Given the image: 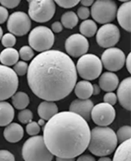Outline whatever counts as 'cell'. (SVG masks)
<instances>
[{
  "instance_id": "16",
  "label": "cell",
  "mask_w": 131,
  "mask_h": 161,
  "mask_svg": "<svg viewBox=\"0 0 131 161\" xmlns=\"http://www.w3.org/2000/svg\"><path fill=\"white\" fill-rule=\"evenodd\" d=\"M130 90H131V77L123 79L120 82V84H118V86H117L116 97L119 101V104L127 111L131 110Z\"/></svg>"
},
{
  "instance_id": "39",
  "label": "cell",
  "mask_w": 131,
  "mask_h": 161,
  "mask_svg": "<svg viewBox=\"0 0 131 161\" xmlns=\"http://www.w3.org/2000/svg\"><path fill=\"white\" fill-rule=\"evenodd\" d=\"M9 14H8V10H7L5 7L0 6V24H3L5 21L8 19Z\"/></svg>"
},
{
  "instance_id": "3",
  "label": "cell",
  "mask_w": 131,
  "mask_h": 161,
  "mask_svg": "<svg viewBox=\"0 0 131 161\" xmlns=\"http://www.w3.org/2000/svg\"><path fill=\"white\" fill-rule=\"evenodd\" d=\"M115 132L107 127H96L91 130L88 149L96 156H107L117 147Z\"/></svg>"
},
{
  "instance_id": "28",
  "label": "cell",
  "mask_w": 131,
  "mask_h": 161,
  "mask_svg": "<svg viewBox=\"0 0 131 161\" xmlns=\"http://www.w3.org/2000/svg\"><path fill=\"white\" fill-rule=\"evenodd\" d=\"M116 137L117 142L120 143L127 141V139H131V127L130 125H123L116 132Z\"/></svg>"
},
{
  "instance_id": "36",
  "label": "cell",
  "mask_w": 131,
  "mask_h": 161,
  "mask_svg": "<svg viewBox=\"0 0 131 161\" xmlns=\"http://www.w3.org/2000/svg\"><path fill=\"white\" fill-rule=\"evenodd\" d=\"M20 2H21V0H0V4H1V6L5 7L6 9L16 8L20 4Z\"/></svg>"
},
{
  "instance_id": "47",
  "label": "cell",
  "mask_w": 131,
  "mask_h": 161,
  "mask_svg": "<svg viewBox=\"0 0 131 161\" xmlns=\"http://www.w3.org/2000/svg\"><path fill=\"white\" fill-rule=\"evenodd\" d=\"M38 124H39V125H45V120H43V119H40Z\"/></svg>"
},
{
  "instance_id": "2",
  "label": "cell",
  "mask_w": 131,
  "mask_h": 161,
  "mask_svg": "<svg viewBox=\"0 0 131 161\" xmlns=\"http://www.w3.org/2000/svg\"><path fill=\"white\" fill-rule=\"evenodd\" d=\"M91 130L82 117L73 112H60L44 127V141L51 154L75 158L84 152L90 142Z\"/></svg>"
},
{
  "instance_id": "18",
  "label": "cell",
  "mask_w": 131,
  "mask_h": 161,
  "mask_svg": "<svg viewBox=\"0 0 131 161\" xmlns=\"http://www.w3.org/2000/svg\"><path fill=\"white\" fill-rule=\"evenodd\" d=\"M130 11H131V2H123L116 11V17L119 25L123 30L127 32L131 31V22H130Z\"/></svg>"
},
{
  "instance_id": "22",
  "label": "cell",
  "mask_w": 131,
  "mask_h": 161,
  "mask_svg": "<svg viewBox=\"0 0 131 161\" xmlns=\"http://www.w3.org/2000/svg\"><path fill=\"white\" fill-rule=\"evenodd\" d=\"M73 90L75 91V95L79 99H89L93 95V84L88 80L79 81L75 84Z\"/></svg>"
},
{
  "instance_id": "4",
  "label": "cell",
  "mask_w": 131,
  "mask_h": 161,
  "mask_svg": "<svg viewBox=\"0 0 131 161\" xmlns=\"http://www.w3.org/2000/svg\"><path fill=\"white\" fill-rule=\"evenodd\" d=\"M22 156L25 161H51L53 158L41 136L27 139L22 148Z\"/></svg>"
},
{
  "instance_id": "6",
  "label": "cell",
  "mask_w": 131,
  "mask_h": 161,
  "mask_svg": "<svg viewBox=\"0 0 131 161\" xmlns=\"http://www.w3.org/2000/svg\"><path fill=\"white\" fill-rule=\"evenodd\" d=\"M29 45L34 51L43 53L50 51L54 44V35L50 28L38 26L29 35Z\"/></svg>"
},
{
  "instance_id": "44",
  "label": "cell",
  "mask_w": 131,
  "mask_h": 161,
  "mask_svg": "<svg viewBox=\"0 0 131 161\" xmlns=\"http://www.w3.org/2000/svg\"><path fill=\"white\" fill-rule=\"evenodd\" d=\"M101 92V88L98 84H94L93 85V95H99Z\"/></svg>"
},
{
  "instance_id": "43",
  "label": "cell",
  "mask_w": 131,
  "mask_h": 161,
  "mask_svg": "<svg viewBox=\"0 0 131 161\" xmlns=\"http://www.w3.org/2000/svg\"><path fill=\"white\" fill-rule=\"evenodd\" d=\"M80 3L82 4V6H92V4L94 3V0H80Z\"/></svg>"
},
{
  "instance_id": "25",
  "label": "cell",
  "mask_w": 131,
  "mask_h": 161,
  "mask_svg": "<svg viewBox=\"0 0 131 161\" xmlns=\"http://www.w3.org/2000/svg\"><path fill=\"white\" fill-rule=\"evenodd\" d=\"M12 104L17 110H24L30 104V98L25 92H17L12 96Z\"/></svg>"
},
{
  "instance_id": "15",
  "label": "cell",
  "mask_w": 131,
  "mask_h": 161,
  "mask_svg": "<svg viewBox=\"0 0 131 161\" xmlns=\"http://www.w3.org/2000/svg\"><path fill=\"white\" fill-rule=\"evenodd\" d=\"M94 107V103L90 99H77L74 100L69 107V111L79 115L85 121H89L91 119V111Z\"/></svg>"
},
{
  "instance_id": "35",
  "label": "cell",
  "mask_w": 131,
  "mask_h": 161,
  "mask_svg": "<svg viewBox=\"0 0 131 161\" xmlns=\"http://www.w3.org/2000/svg\"><path fill=\"white\" fill-rule=\"evenodd\" d=\"M77 17L78 19H82L83 21L84 20H87L89 17H90V9L88 7H85V6H82L80 8H78L77 10Z\"/></svg>"
},
{
  "instance_id": "23",
  "label": "cell",
  "mask_w": 131,
  "mask_h": 161,
  "mask_svg": "<svg viewBox=\"0 0 131 161\" xmlns=\"http://www.w3.org/2000/svg\"><path fill=\"white\" fill-rule=\"evenodd\" d=\"M0 61L5 66H12L19 61V52L13 47H7L0 53Z\"/></svg>"
},
{
  "instance_id": "48",
  "label": "cell",
  "mask_w": 131,
  "mask_h": 161,
  "mask_svg": "<svg viewBox=\"0 0 131 161\" xmlns=\"http://www.w3.org/2000/svg\"><path fill=\"white\" fill-rule=\"evenodd\" d=\"M3 36V31H2V28L0 27V41H1V38Z\"/></svg>"
},
{
  "instance_id": "49",
  "label": "cell",
  "mask_w": 131,
  "mask_h": 161,
  "mask_svg": "<svg viewBox=\"0 0 131 161\" xmlns=\"http://www.w3.org/2000/svg\"><path fill=\"white\" fill-rule=\"evenodd\" d=\"M121 2H127V1H130V0H119Z\"/></svg>"
},
{
  "instance_id": "45",
  "label": "cell",
  "mask_w": 131,
  "mask_h": 161,
  "mask_svg": "<svg viewBox=\"0 0 131 161\" xmlns=\"http://www.w3.org/2000/svg\"><path fill=\"white\" fill-rule=\"evenodd\" d=\"M56 161H75V158H61V157H56Z\"/></svg>"
},
{
  "instance_id": "31",
  "label": "cell",
  "mask_w": 131,
  "mask_h": 161,
  "mask_svg": "<svg viewBox=\"0 0 131 161\" xmlns=\"http://www.w3.org/2000/svg\"><path fill=\"white\" fill-rule=\"evenodd\" d=\"M1 43H2V46L5 48H7V47H13L14 46L16 45V38L11 33L5 34L4 36H2V38H1Z\"/></svg>"
},
{
  "instance_id": "29",
  "label": "cell",
  "mask_w": 131,
  "mask_h": 161,
  "mask_svg": "<svg viewBox=\"0 0 131 161\" xmlns=\"http://www.w3.org/2000/svg\"><path fill=\"white\" fill-rule=\"evenodd\" d=\"M34 57V50L31 47L24 46L20 48L19 58H21V59H23L24 61L31 60V59H33Z\"/></svg>"
},
{
  "instance_id": "38",
  "label": "cell",
  "mask_w": 131,
  "mask_h": 161,
  "mask_svg": "<svg viewBox=\"0 0 131 161\" xmlns=\"http://www.w3.org/2000/svg\"><path fill=\"white\" fill-rule=\"evenodd\" d=\"M0 161H15V156L8 150H0Z\"/></svg>"
},
{
  "instance_id": "30",
  "label": "cell",
  "mask_w": 131,
  "mask_h": 161,
  "mask_svg": "<svg viewBox=\"0 0 131 161\" xmlns=\"http://www.w3.org/2000/svg\"><path fill=\"white\" fill-rule=\"evenodd\" d=\"M18 120L22 124H29L33 120V113L29 109L21 110L20 113L18 114Z\"/></svg>"
},
{
  "instance_id": "41",
  "label": "cell",
  "mask_w": 131,
  "mask_h": 161,
  "mask_svg": "<svg viewBox=\"0 0 131 161\" xmlns=\"http://www.w3.org/2000/svg\"><path fill=\"white\" fill-rule=\"evenodd\" d=\"M76 161H96V159L90 154H83V155L81 154L79 155L78 159Z\"/></svg>"
},
{
  "instance_id": "40",
  "label": "cell",
  "mask_w": 131,
  "mask_h": 161,
  "mask_svg": "<svg viewBox=\"0 0 131 161\" xmlns=\"http://www.w3.org/2000/svg\"><path fill=\"white\" fill-rule=\"evenodd\" d=\"M63 29V27H62L61 23L60 22H54L52 25H51V31L52 33H60Z\"/></svg>"
},
{
  "instance_id": "19",
  "label": "cell",
  "mask_w": 131,
  "mask_h": 161,
  "mask_svg": "<svg viewBox=\"0 0 131 161\" xmlns=\"http://www.w3.org/2000/svg\"><path fill=\"white\" fill-rule=\"evenodd\" d=\"M5 139L9 142H18L24 136V130L22 125L17 123H11L5 128L3 131Z\"/></svg>"
},
{
  "instance_id": "21",
  "label": "cell",
  "mask_w": 131,
  "mask_h": 161,
  "mask_svg": "<svg viewBox=\"0 0 131 161\" xmlns=\"http://www.w3.org/2000/svg\"><path fill=\"white\" fill-rule=\"evenodd\" d=\"M15 111L13 106L5 101H0V127H5L12 123Z\"/></svg>"
},
{
  "instance_id": "33",
  "label": "cell",
  "mask_w": 131,
  "mask_h": 161,
  "mask_svg": "<svg viewBox=\"0 0 131 161\" xmlns=\"http://www.w3.org/2000/svg\"><path fill=\"white\" fill-rule=\"evenodd\" d=\"M26 130L28 132V135H30L32 136H38L40 131V127L38 123L36 122H30L29 124H27V128H26Z\"/></svg>"
},
{
  "instance_id": "26",
  "label": "cell",
  "mask_w": 131,
  "mask_h": 161,
  "mask_svg": "<svg viewBox=\"0 0 131 161\" xmlns=\"http://www.w3.org/2000/svg\"><path fill=\"white\" fill-rule=\"evenodd\" d=\"M97 31V24L93 20H84L80 25V33L85 38H92L96 35Z\"/></svg>"
},
{
  "instance_id": "7",
  "label": "cell",
  "mask_w": 131,
  "mask_h": 161,
  "mask_svg": "<svg viewBox=\"0 0 131 161\" xmlns=\"http://www.w3.org/2000/svg\"><path fill=\"white\" fill-rule=\"evenodd\" d=\"M117 11L116 3L113 0H97L92 4L90 15L100 24H107L115 19Z\"/></svg>"
},
{
  "instance_id": "32",
  "label": "cell",
  "mask_w": 131,
  "mask_h": 161,
  "mask_svg": "<svg viewBox=\"0 0 131 161\" xmlns=\"http://www.w3.org/2000/svg\"><path fill=\"white\" fill-rule=\"evenodd\" d=\"M28 64L26 61H17L13 66V70L15 71V73L19 76H23L25 74H27L28 71Z\"/></svg>"
},
{
  "instance_id": "42",
  "label": "cell",
  "mask_w": 131,
  "mask_h": 161,
  "mask_svg": "<svg viewBox=\"0 0 131 161\" xmlns=\"http://www.w3.org/2000/svg\"><path fill=\"white\" fill-rule=\"evenodd\" d=\"M130 58H131V53H128V55L125 58V64H126V68L128 72H131V65H130Z\"/></svg>"
},
{
  "instance_id": "46",
  "label": "cell",
  "mask_w": 131,
  "mask_h": 161,
  "mask_svg": "<svg viewBox=\"0 0 131 161\" xmlns=\"http://www.w3.org/2000/svg\"><path fill=\"white\" fill-rule=\"evenodd\" d=\"M98 161H113V160L107 156H102Z\"/></svg>"
},
{
  "instance_id": "12",
  "label": "cell",
  "mask_w": 131,
  "mask_h": 161,
  "mask_svg": "<svg viewBox=\"0 0 131 161\" xmlns=\"http://www.w3.org/2000/svg\"><path fill=\"white\" fill-rule=\"evenodd\" d=\"M120 38L119 29L113 24H103L96 33V40L98 45L102 47H113L118 43Z\"/></svg>"
},
{
  "instance_id": "8",
  "label": "cell",
  "mask_w": 131,
  "mask_h": 161,
  "mask_svg": "<svg viewBox=\"0 0 131 161\" xmlns=\"http://www.w3.org/2000/svg\"><path fill=\"white\" fill-rule=\"evenodd\" d=\"M53 0H31L29 2V17L38 23L48 22L55 14Z\"/></svg>"
},
{
  "instance_id": "10",
  "label": "cell",
  "mask_w": 131,
  "mask_h": 161,
  "mask_svg": "<svg viewBox=\"0 0 131 161\" xmlns=\"http://www.w3.org/2000/svg\"><path fill=\"white\" fill-rule=\"evenodd\" d=\"M31 27V19L25 12H14L8 17L7 29L14 36H25L26 34L29 33Z\"/></svg>"
},
{
  "instance_id": "14",
  "label": "cell",
  "mask_w": 131,
  "mask_h": 161,
  "mask_svg": "<svg viewBox=\"0 0 131 161\" xmlns=\"http://www.w3.org/2000/svg\"><path fill=\"white\" fill-rule=\"evenodd\" d=\"M89 42L81 34H73L65 41V51L72 58H80L87 53Z\"/></svg>"
},
{
  "instance_id": "13",
  "label": "cell",
  "mask_w": 131,
  "mask_h": 161,
  "mask_svg": "<svg viewBox=\"0 0 131 161\" xmlns=\"http://www.w3.org/2000/svg\"><path fill=\"white\" fill-rule=\"evenodd\" d=\"M92 120L99 127H107L115 119V110L113 106L107 103H99L95 105L91 111Z\"/></svg>"
},
{
  "instance_id": "5",
  "label": "cell",
  "mask_w": 131,
  "mask_h": 161,
  "mask_svg": "<svg viewBox=\"0 0 131 161\" xmlns=\"http://www.w3.org/2000/svg\"><path fill=\"white\" fill-rule=\"evenodd\" d=\"M76 70L79 76L85 80H95L99 77L102 70V64L100 58L92 53H86L80 57Z\"/></svg>"
},
{
  "instance_id": "9",
  "label": "cell",
  "mask_w": 131,
  "mask_h": 161,
  "mask_svg": "<svg viewBox=\"0 0 131 161\" xmlns=\"http://www.w3.org/2000/svg\"><path fill=\"white\" fill-rule=\"evenodd\" d=\"M18 75L9 66L0 64V101H5L16 93Z\"/></svg>"
},
{
  "instance_id": "37",
  "label": "cell",
  "mask_w": 131,
  "mask_h": 161,
  "mask_svg": "<svg viewBox=\"0 0 131 161\" xmlns=\"http://www.w3.org/2000/svg\"><path fill=\"white\" fill-rule=\"evenodd\" d=\"M103 102L113 106L117 102V97L113 92H107V94L103 96Z\"/></svg>"
},
{
  "instance_id": "50",
  "label": "cell",
  "mask_w": 131,
  "mask_h": 161,
  "mask_svg": "<svg viewBox=\"0 0 131 161\" xmlns=\"http://www.w3.org/2000/svg\"><path fill=\"white\" fill-rule=\"evenodd\" d=\"M27 1H28V2H30V1H31V0H27Z\"/></svg>"
},
{
  "instance_id": "17",
  "label": "cell",
  "mask_w": 131,
  "mask_h": 161,
  "mask_svg": "<svg viewBox=\"0 0 131 161\" xmlns=\"http://www.w3.org/2000/svg\"><path fill=\"white\" fill-rule=\"evenodd\" d=\"M99 84L100 88L106 92H113L114 91L117 86L119 84V79L118 76H117L115 73H113L110 71H107L105 73L101 74V76H99Z\"/></svg>"
},
{
  "instance_id": "24",
  "label": "cell",
  "mask_w": 131,
  "mask_h": 161,
  "mask_svg": "<svg viewBox=\"0 0 131 161\" xmlns=\"http://www.w3.org/2000/svg\"><path fill=\"white\" fill-rule=\"evenodd\" d=\"M131 139L121 142L116 148L113 161H130Z\"/></svg>"
},
{
  "instance_id": "11",
  "label": "cell",
  "mask_w": 131,
  "mask_h": 161,
  "mask_svg": "<svg viewBox=\"0 0 131 161\" xmlns=\"http://www.w3.org/2000/svg\"><path fill=\"white\" fill-rule=\"evenodd\" d=\"M125 54L123 51L117 47H108L102 53L101 61L102 67H105L107 70L113 72L118 71L125 65Z\"/></svg>"
},
{
  "instance_id": "20",
  "label": "cell",
  "mask_w": 131,
  "mask_h": 161,
  "mask_svg": "<svg viewBox=\"0 0 131 161\" xmlns=\"http://www.w3.org/2000/svg\"><path fill=\"white\" fill-rule=\"evenodd\" d=\"M58 113L57 105L52 101H44L38 107V114L45 121H48Z\"/></svg>"
},
{
  "instance_id": "1",
  "label": "cell",
  "mask_w": 131,
  "mask_h": 161,
  "mask_svg": "<svg viewBox=\"0 0 131 161\" xmlns=\"http://www.w3.org/2000/svg\"><path fill=\"white\" fill-rule=\"evenodd\" d=\"M76 65L69 55L50 50L34 58L28 66V84L45 101H60L70 94L77 81Z\"/></svg>"
},
{
  "instance_id": "27",
  "label": "cell",
  "mask_w": 131,
  "mask_h": 161,
  "mask_svg": "<svg viewBox=\"0 0 131 161\" xmlns=\"http://www.w3.org/2000/svg\"><path fill=\"white\" fill-rule=\"evenodd\" d=\"M78 17L76 13L72 11H67L61 16V25L66 29H73L78 24Z\"/></svg>"
},
{
  "instance_id": "34",
  "label": "cell",
  "mask_w": 131,
  "mask_h": 161,
  "mask_svg": "<svg viewBox=\"0 0 131 161\" xmlns=\"http://www.w3.org/2000/svg\"><path fill=\"white\" fill-rule=\"evenodd\" d=\"M54 3H56L62 8H73L78 3H80V0H53Z\"/></svg>"
}]
</instances>
